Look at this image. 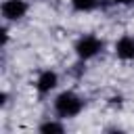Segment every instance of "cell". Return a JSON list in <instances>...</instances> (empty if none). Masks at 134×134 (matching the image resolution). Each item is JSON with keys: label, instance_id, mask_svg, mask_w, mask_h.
<instances>
[{"label": "cell", "instance_id": "cell-4", "mask_svg": "<svg viewBox=\"0 0 134 134\" xmlns=\"http://www.w3.org/2000/svg\"><path fill=\"white\" fill-rule=\"evenodd\" d=\"M115 52H117V57H119V59H134V38L124 36V38L117 42Z\"/></svg>", "mask_w": 134, "mask_h": 134}, {"label": "cell", "instance_id": "cell-2", "mask_svg": "<svg viewBox=\"0 0 134 134\" xmlns=\"http://www.w3.org/2000/svg\"><path fill=\"white\" fill-rule=\"evenodd\" d=\"M100 46H103L100 40H96L94 36H88V38H84V40L77 42L75 50H77L80 59H90V57H94V54L100 50Z\"/></svg>", "mask_w": 134, "mask_h": 134}, {"label": "cell", "instance_id": "cell-3", "mask_svg": "<svg viewBox=\"0 0 134 134\" xmlns=\"http://www.w3.org/2000/svg\"><path fill=\"white\" fill-rule=\"evenodd\" d=\"M27 10V4L23 0H6L2 4V15L6 19H21Z\"/></svg>", "mask_w": 134, "mask_h": 134}, {"label": "cell", "instance_id": "cell-8", "mask_svg": "<svg viewBox=\"0 0 134 134\" xmlns=\"http://www.w3.org/2000/svg\"><path fill=\"white\" fill-rule=\"evenodd\" d=\"M113 2H117V4H130V2H134V0H113Z\"/></svg>", "mask_w": 134, "mask_h": 134}, {"label": "cell", "instance_id": "cell-6", "mask_svg": "<svg viewBox=\"0 0 134 134\" xmlns=\"http://www.w3.org/2000/svg\"><path fill=\"white\" fill-rule=\"evenodd\" d=\"M75 10H92L96 6V0H71Z\"/></svg>", "mask_w": 134, "mask_h": 134}, {"label": "cell", "instance_id": "cell-5", "mask_svg": "<svg viewBox=\"0 0 134 134\" xmlns=\"http://www.w3.org/2000/svg\"><path fill=\"white\" fill-rule=\"evenodd\" d=\"M57 86V73L54 71H44L38 77V90L40 92H50Z\"/></svg>", "mask_w": 134, "mask_h": 134}, {"label": "cell", "instance_id": "cell-7", "mask_svg": "<svg viewBox=\"0 0 134 134\" xmlns=\"http://www.w3.org/2000/svg\"><path fill=\"white\" fill-rule=\"evenodd\" d=\"M40 130H42V132H57V134H61V132H63V126H61V124H52V121H48V124H44Z\"/></svg>", "mask_w": 134, "mask_h": 134}, {"label": "cell", "instance_id": "cell-1", "mask_svg": "<svg viewBox=\"0 0 134 134\" xmlns=\"http://www.w3.org/2000/svg\"><path fill=\"white\" fill-rule=\"evenodd\" d=\"M54 109H57L59 115L71 117V115H77V113H80L82 100H80L73 92H63V94H59V98L54 100Z\"/></svg>", "mask_w": 134, "mask_h": 134}]
</instances>
